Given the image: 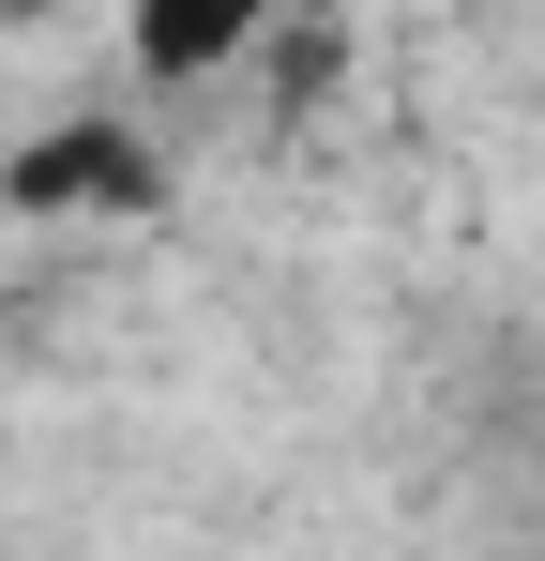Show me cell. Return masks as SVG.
Masks as SVG:
<instances>
[{
  "label": "cell",
  "instance_id": "1",
  "mask_svg": "<svg viewBox=\"0 0 545 561\" xmlns=\"http://www.w3.org/2000/svg\"><path fill=\"white\" fill-rule=\"evenodd\" d=\"M0 213L31 228H106V213H167V152L121 122V106H77L46 122L31 152H0Z\"/></svg>",
  "mask_w": 545,
  "mask_h": 561
},
{
  "label": "cell",
  "instance_id": "2",
  "mask_svg": "<svg viewBox=\"0 0 545 561\" xmlns=\"http://www.w3.org/2000/svg\"><path fill=\"white\" fill-rule=\"evenodd\" d=\"M288 0H121V61L152 77V92H197V77H228L243 46H258Z\"/></svg>",
  "mask_w": 545,
  "mask_h": 561
},
{
  "label": "cell",
  "instance_id": "3",
  "mask_svg": "<svg viewBox=\"0 0 545 561\" xmlns=\"http://www.w3.org/2000/svg\"><path fill=\"white\" fill-rule=\"evenodd\" d=\"M15 15H77V0H0V31H15Z\"/></svg>",
  "mask_w": 545,
  "mask_h": 561
}]
</instances>
